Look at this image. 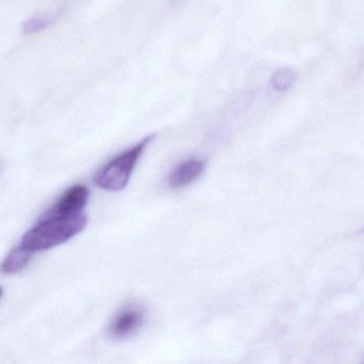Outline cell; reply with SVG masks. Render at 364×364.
Instances as JSON below:
<instances>
[{"mask_svg": "<svg viewBox=\"0 0 364 364\" xmlns=\"http://www.w3.org/2000/svg\"><path fill=\"white\" fill-rule=\"evenodd\" d=\"M31 256V252L19 246L18 248H15L6 256L0 269L2 273L8 274V275L19 273L27 266Z\"/></svg>", "mask_w": 364, "mask_h": 364, "instance_id": "8992f818", "label": "cell"}, {"mask_svg": "<svg viewBox=\"0 0 364 364\" xmlns=\"http://www.w3.org/2000/svg\"><path fill=\"white\" fill-rule=\"evenodd\" d=\"M48 24V19H43V17H34V19H28L23 24V32L30 34L41 31V30L45 29Z\"/></svg>", "mask_w": 364, "mask_h": 364, "instance_id": "ba28073f", "label": "cell"}, {"mask_svg": "<svg viewBox=\"0 0 364 364\" xmlns=\"http://www.w3.org/2000/svg\"><path fill=\"white\" fill-rule=\"evenodd\" d=\"M295 77V73L290 68H279L272 77V85L276 91H286L294 83Z\"/></svg>", "mask_w": 364, "mask_h": 364, "instance_id": "52a82bcc", "label": "cell"}, {"mask_svg": "<svg viewBox=\"0 0 364 364\" xmlns=\"http://www.w3.org/2000/svg\"><path fill=\"white\" fill-rule=\"evenodd\" d=\"M90 190L82 184L68 188L53 209L45 216H66L80 214L89 200Z\"/></svg>", "mask_w": 364, "mask_h": 364, "instance_id": "277c9868", "label": "cell"}, {"mask_svg": "<svg viewBox=\"0 0 364 364\" xmlns=\"http://www.w3.org/2000/svg\"><path fill=\"white\" fill-rule=\"evenodd\" d=\"M154 138V135L146 137L132 149L111 160L96 173L95 183L109 192H119L125 188L141 155Z\"/></svg>", "mask_w": 364, "mask_h": 364, "instance_id": "7a4b0ae2", "label": "cell"}, {"mask_svg": "<svg viewBox=\"0 0 364 364\" xmlns=\"http://www.w3.org/2000/svg\"><path fill=\"white\" fill-rule=\"evenodd\" d=\"M205 168V162L203 160L197 158L186 160L171 173L168 177V185L173 189H179L188 186L203 175Z\"/></svg>", "mask_w": 364, "mask_h": 364, "instance_id": "5b68a950", "label": "cell"}, {"mask_svg": "<svg viewBox=\"0 0 364 364\" xmlns=\"http://www.w3.org/2000/svg\"><path fill=\"white\" fill-rule=\"evenodd\" d=\"M1 295H2V288H0V298H1Z\"/></svg>", "mask_w": 364, "mask_h": 364, "instance_id": "9c48e42d", "label": "cell"}, {"mask_svg": "<svg viewBox=\"0 0 364 364\" xmlns=\"http://www.w3.org/2000/svg\"><path fill=\"white\" fill-rule=\"evenodd\" d=\"M87 224V216L81 213L76 215L44 216L38 224L23 235L21 246L31 254L45 251L70 241L82 232Z\"/></svg>", "mask_w": 364, "mask_h": 364, "instance_id": "6da1fadb", "label": "cell"}, {"mask_svg": "<svg viewBox=\"0 0 364 364\" xmlns=\"http://www.w3.org/2000/svg\"><path fill=\"white\" fill-rule=\"evenodd\" d=\"M144 323V313L138 307H127L115 316L109 327L113 339H127L138 333Z\"/></svg>", "mask_w": 364, "mask_h": 364, "instance_id": "3957f363", "label": "cell"}]
</instances>
